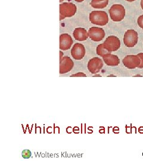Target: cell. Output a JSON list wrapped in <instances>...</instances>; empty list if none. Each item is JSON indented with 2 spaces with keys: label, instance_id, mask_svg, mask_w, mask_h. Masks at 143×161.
Instances as JSON below:
<instances>
[{
  "label": "cell",
  "instance_id": "obj_16",
  "mask_svg": "<svg viewBox=\"0 0 143 161\" xmlns=\"http://www.w3.org/2000/svg\"><path fill=\"white\" fill-rule=\"evenodd\" d=\"M22 156L24 158H29L31 156V152L29 150H25L22 152Z\"/></svg>",
  "mask_w": 143,
  "mask_h": 161
},
{
  "label": "cell",
  "instance_id": "obj_2",
  "mask_svg": "<svg viewBox=\"0 0 143 161\" xmlns=\"http://www.w3.org/2000/svg\"><path fill=\"white\" fill-rule=\"evenodd\" d=\"M76 11L77 7L74 3H64L60 4V20L74 16Z\"/></svg>",
  "mask_w": 143,
  "mask_h": 161
},
{
  "label": "cell",
  "instance_id": "obj_24",
  "mask_svg": "<svg viewBox=\"0 0 143 161\" xmlns=\"http://www.w3.org/2000/svg\"><path fill=\"white\" fill-rule=\"evenodd\" d=\"M63 1H64V0H60V3H62Z\"/></svg>",
  "mask_w": 143,
  "mask_h": 161
},
{
  "label": "cell",
  "instance_id": "obj_11",
  "mask_svg": "<svg viewBox=\"0 0 143 161\" xmlns=\"http://www.w3.org/2000/svg\"><path fill=\"white\" fill-rule=\"evenodd\" d=\"M74 41L70 35L68 34H63L60 36V49L61 50H69L72 45L73 44Z\"/></svg>",
  "mask_w": 143,
  "mask_h": 161
},
{
  "label": "cell",
  "instance_id": "obj_6",
  "mask_svg": "<svg viewBox=\"0 0 143 161\" xmlns=\"http://www.w3.org/2000/svg\"><path fill=\"white\" fill-rule=\"evenodd\" d=\"M123 64L128 69H135L140 65V58L137 55H128L122 60Z\"/></svg>",
  "mask_w": 143,
  "mask_h": 161
},
{
  "label": "cell",
  "instance_id": "obj_7",
  "mask_svg": "<svg viewBox=\"0 0 143 161\" xmlns=\"http://www.w3.org/2000/svg\"><path fill=\"white\" fill-rule=\"evenodd\" d=\"M103 66V62L100 58H94L90 59L88 63V69L92 74L98 73Z\"/></svg>",
  "mask_w": 143,
  "mask_h": 161
},
{
  "label": "cell",
  "instance_id": "obj_23",
  "mask_svg": "<svg viewBox=\"0 0 143 161\" xmlns=\"http://www.w3.org/2000/svg\"><path fill=\"white\" fill-rule=\"evenodd\" d=\"M126 1H128V2H133V1H135V0H126Z\"/></svg>",
  "mask_w": 143,
  "mask_h": 161
},
{
  "label": "cell",
  "instance_id": "obj_5",
  "mask_svg": "<svg viewBox=\"0 0 143 161\" xmlns=\"http://www.w3.org/2000/svg\"><path fill=\"white\" fill-rule=\"evenodd\" d=\"M103 45L109 52H116L120 48V41L117 36H109L104 42Z\"/></svg>",
  "mask_w": 143,
  "mask_h": 161
},
{
  "label": "cell",
  "instance_id": "obj_10",
  "mask_svg": "<svg viewBox=\"0 0 143 161\" xmlns=\"http://www.w3.org/2000/svg\"><path fill=\"white\" fill-rule=\"evenodd\" d=\"M74 62L68 56L62 58L60 61V74H63L70 72L74 67Z\"/></svg>",
  "mask_w": 143,
  "mask_h": 161
},
{
  "label": "cell",
  "instance_id": "obj_21",
  "mask_svg": "<svg viewBox=\"0 0 143 161\" xmlns=\"http://www.w3.org/2000/svg\"><path fill=\"white\" fill-rule=\"evenodd\" d=\"M76 2H77V3H82V2H83L84 0H74Z\"/></svg>",
  "mask_w": 143,
  "mask_h": 161
},
{
  "label": "cell",
  "instance_id": "obj_22",
  "mask_svg": "<svg viewBox=\"0 0 143 161\" xmlns=\"http://www.w3.org/2000/svg\"><path fill=\"white\" fill-rule=\"evenodd\" d=\"M141 8L143 10V0L141 1Z\"/></svg>",
  "mask_w": 143,
  "mask_h": 161
},
{
  "label": "cell",
  "instance_id": "obj_8",
  "mask_svg": "<svg viewBox=\"0 0 143 161\" xmlns=\"http://www.w3.org/2000/svg\"><path fill=\"white\" fill-rule=\"evenodd\" d=\"M89 37L94 41L99 42L105 37V32L102 28L98 27H91L88 31Z\"/></svg>",
  "mask_w": 143,
  "mask_h": 161
},
{
  "label": "cell",
  "instance_id": "obj_19",
  "mask_svg": "<svg viewBox=\"0 0 143 161\" xmlns=\"http://www.w3.org/2000/svg\"><path fill=\"white\" fill-rule=\"evenodd\" d=\"M71 76H84V77H85V76H86L85 74H84L82 72H78L77 74H74V75H71Z\"/></svg>",
  "mask_w": 143,
  "mask_h": 161
},
{
  "label": "cell",
  "instance_id": "obj_4",
  "mask_svg": "<svg viewBox=\"0 0 143 161\" xmlns=\"http://www.w3.org/2000/svg\"><path fill=\"white\" fill-rule=\"evenodd\" d=\"M138 41L137 32L134 29L128 30L124 35V43L127 47L132 48L135 46Z\"/></svg>",
  "mask_w": 143,
  "mask_h": 161
},
{
  "label": "cell",
  "instance_id": "obj_14",
  "mask_svg": "<svg viewBox=\"0 0 143 161\" xmlns=\"http://www.w3.org/2000/svg\"><path fill=\"white\" fill-rule=\"evenodd\" d=\"M109 4V0H92L91 6L97 9H102L106 7Z\"/></svg>",
  "mask_w": 143,
  "mask_h": 161
},
{
  "label": "cell",
  "instance_id": "obj_20",
  "mask_svg": "<svg viewBox=\"0 0 143 161\" xmlns=\"http://www.w3.org/2000/svg\"><path fill=\"white\" fill-rule=\"evenodd\" d=\"M60 61L62 59V56H63V53L62 52H60Z\"/></svg>",
  "mask_w": 143,
  "mask_h": 161
},
{
  "label": "cell",
  "instance_id": "obj_3",
  "mask_svg": "<svg viewBox=\"0 0 143 161\" xmlns=\"http://www.w3.org/2000/svg\"><path fill=\"white\" fill-rule=\"evenodd\" d=\"M111 19L114 22H120L125 16V9L120 4H114L109 10Z\"/></svg>",
  "mask_w": 143,
  "mask_h": 161
},
{
  "label": "cell",
  "instance_id": "obj_17",
  "mask_svg": "<svg viewBox=\"0 0 143 161\" xmlns=\"http://www.w3.org/2000/svg\"><path fill=\"white\" fill-rule=\"evenodd\" d=\"M138 56L139 57V58H140V61H141V63H140V65L139 66L138 68L140 69H143V53H140L137 54Z\"/></svg>",
  "mask_w": 143,
  "mask_h": 161
},
{
  "label": "cell",
  "instance_id": "obj_13",
  "mask_svg": "<svg viewBox=\"0 0 143 161\" xmlns=\"http://www.w3.org/2000/svg\"><path fill=\"white\" fill-rule=\"evenodd\" d=\"M103 59L105 64L110 66H116L120 64L119 58L116 55L112 54L111 53L104 56Z\"/></svg>",
  "mask_w": 143,
  "mask_h": 161
},
{
  "label": "cell",
  "instance_id": "obj_15",
  "mask_svg": "<svg viewBox=\"0 0 143 161\" xmlns=\"http://www.w3.org/2000/svg\"><path fill=\"white\" fill-rule=\"evenodd\" d=\"M96 52H97V54L101 56V57H103L104 56H105L106 54H110L111 53V52L108 51L103 45V44H99L96 48Z\"/></svg>",
  "mask_w": 143,
  "mask_h": 161
},
{
  "label": "cell",
  "instance_id": "obj_1",
  "mask_svg": "<svg viewBox=\"0 0 143 161\" xmlns=\"http://www.w3.org/2000/svg\"><path fill=\"white\" fill-rule=\"evenodd\" d=\"M90 20L94 25L105 26L109 22V17L104 11H92L90 14Z\"/></svg>",
  "mask_w": 143,
  "mask_h": 161
},
{
  "label": "cell",
  "instance_id": "obj_18",
  "mask_svg": "<svg viewBox=\"0 0 143 161\" xmlns=\"http://www.w3.org/2000/svg\"><path fill=\"white\" fill-rule=\"evenodd\" d=\"M137 23L138 26L143 29V14L138 18Z\"/></svg>",
  "mask_w": 143,
  "mask_h": 161
},
{
  "label": "cell",
  "instance_id": "obj_9",
  "mask_svg": "<svg viewBox=\"0 0 143 161\" xmlns=\"http://www.w3.org/2000/svg\"><path fill=\"white\" fill-rule=\"evenodd\" d=\"M71 55L75 60H80L85 55V48L82 44L76 43L71 50Z\"/></svg>",
  "mask_w": 143,
  "mask_h": 161
},
{
  "label": "cell",
  "instance_id": "obj_12",
  "mask_svg": "<svg viewBox=\"0 0 143 161\" xmlns=\"http://www.w3.org/2000/svg\"><path fill=\"white\" fill-rule=\"evenodd\" d=\"M73 35L76 40L84 41L86 40L89 36L86 30L82 28H77L74 29Z\"/></svg>",
  "mask_w": 143,
  "mask_h": 161
}]
</instances>
